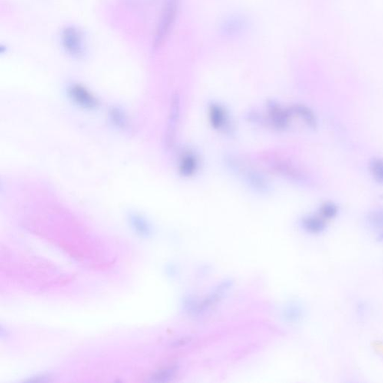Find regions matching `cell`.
<instances>
[{
    "instance_id": "6da1fadb",
    "label": "cell",
    "mask_w": 383,
    "mask_h": 383,
    "mask_svg": "<svg viewBox=\"0 0 383 383\" xmlns=\"http://www.w3.org/2000/svg\"><path fill=\"white\" fill-rule=\"evenodd\" d=\"M178 2L179 0H166L160 22L155 33L153 40L154 47H160L167 38L177 15L179 7Z\"/></svg>"
},
{
    "instance_id": "7a4b0ae2",
    "label": "cell",
    "mask_w": 383,
    "mask_h": 383,
    "mask_svg": "<svg viewBox=\"0 0 383 383\" xmlns=\"http://www.w3.org/2000/svg\"><path fill=\"white\" fill-rule=\"evenodd\" d=\"M266 107L267 116L266 118L269 122L268 124L277 130H285L288 128L292 115L291 110H286L275 101L269 102Z\"/></svg>"
},
{
    "instance_id": "3957f363",
    "label": "cell",
    "mask_w": 383,
    "mask_h": 383,
    "mask_svg": "<svg viewBox=\"0 0 383 383\" xmlns=\"http://www.w3.org/2000/svg\"><path fill=\"white\" fill-rule=\"evenodd\" d=\"M63 47L69 54L80 57L83 53V40L80 31L74 27H67L61 33Z\"/></svg>"
},
{
    "instance_id": "277c9868",
    "label": "cell",
    "mask_w": 383,
    "mask_h": 383,
    "mask_svg": "<svg viewBox=\"0 0 383 383\" xmlns=\"http://www.w3.org/2000/svg\"><path fill=\"white\" fill-rule=\"evenodd\" d=\"M209 119L212 127L219 131H230L232 123L230 122L229 115L227 110L217 103H211L208 107Z\"/></svg>"
},
{
    "instance_id": "5b68a950",
    "label": "cell",
    "mask_w": 383,
    "mask_h": 383,
    "mask_svg": "<svg viewBox=\"0 0 383 383\" xmlns=\"http://www.w3.org/2000/svg\"><path fill=\"white\" fill-rule=\"evenodd\" d=\"M69 94L71 95V98L82 107L93 109L97 105V101L95 97L88 90L80 85L73 86L70 88Z\"/></svg>"
},
{
    "instance_id": "8992f818",
    "label": "cell",
    "mask_w": 383,
    "mask_h": 383,
    "mask_svg": "<svg viewBox=\"0 0 383 383\" xmlns=\"http://www.w3.org/2000/svg\"><path fill=\"white\" fill-rule=\"evenodd\" d=\"M199 168V158L193 150L183 152L180 159L179 172L183 177H189L195 175Z\"/></svg>"
},
{
    "instance_id": "52a82bcc",
    "label": "cell",
    "mask_w": 383,
    "mask_h": 383,
    "mask_svg": "<svg viewBox=\"0 0 383 383\" xmlns=\"http://www.w3.org/2000/svg\"><path fill=\"white\" fill-rule=\"evenodd\" d=\"M301 225L304 230L306 231L308 233L316 234V235L324 232L326 227L325 220L321 216V217L315 216H306L302 219Z\"/></svg>"
},
{
    "instance_id": "ba28073f",
    "label": "cell",
    "mask_w": 383,
    "mask_h": 383,
    "mask_svg": "<svg viewBox=\"0 0 383 383\" xmlns=\"http://www.w3.org/2000/svg\"><path fill=\"white\" fill-rule=\"evenodd\" d=\"M290 110L292 114L299 116L308 127L311 128L316 127L317 120L315 115L308 107L303 105H294Z\"/></svg>"
},
{
    "instance_id": "9c48e42d",
    "label": "cell",
    "mask_w": 383,
    "mask_h": 383,
    "mask_svg": "<svg viewBox=\"0 0 383 383\" xmlns=\"http://www.w3.org/2000/svg\"><path fill=\"white\" fill-rule=\"evenodd\" d=\"M130 224L138 235L143 236H148L151 235V228L148 222L138 215H133L130 217Z\"/></svg>"
},
{
    "instance_id": "30bf717a",
    "label": "cell",
    "mask_w": 383,
    "mask_h": 383,
    "mask_svg": "<svg viewBox=\"0 0 383 383\" xmlns=\"http://www.w3.org/2000/svg\"><path fill=\"white\" fill-rule=\"evenodd\" d=\"M338 213V207L332 202H326L321 206L320 214L324 219H333Z\"/></svg>"
},
{
    "instance_id": "8fae6325",
    "label": "cell",
    "mask_w": 383,
    "mask_h": 383,
    "mask_svg": "<svg viewBox=\"0 0 383 383\" xmlns=\"http://www.w3.org/2000/svg\"><path fill=\"white\" fill-rule=\"evenodd\" d=\"M371 172L376 180L380 183H383V160L374 159L371 164Z\"/></svg>"
},
{
    "instance_id": "7c38bea8",
    "label": "cell",
    "mask_w": 383,
    "mask_h": 383,
    "mask_svg": "<svg viewBox=\"0 0 383 383\" xmlns=\"http://www.w3.org/2000/svg\"><path fill=\"white\" fill-rule=\"evenodd\" d=\"M177 368L176 366L169 367V368H164L162 371H159L157 374H155L153 377V381L163 382L169 380L172 377L175 376L177 372Z\"/></svg>"
},
{
    "instance_id": "4fadbf2b",
    "label": "cell",
    "mask_w": 383,
    "mask_h": 383,
    "mask_svg": "<svg viewBox=\"0 0 383 383\" xmlns=\"http://www.w3.org/2000/svg\"><path fill=\"white\" fill-rule=\"evenodd\" d=\"M369 223L375 229H383V210L373 212L368 218Z\"/></svg>"
}]
</instances>
